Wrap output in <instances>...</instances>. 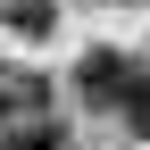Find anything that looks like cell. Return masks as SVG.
Returning a JSON list of instances; mask_svg holds the SVG:
<instances>
[{
    "instance_id": "cell-4",
    "label": "cell",
    "mask_w": 150,
    "mask_h": 150,
    "mask_svg": "<svg viewBox=\"0 0 150 150\" xmlns=\"http://www.w3.org/2000/svg\"><path fill=\"white\" fill-rule=\"evenodd\" d=\"M59 25V17H50V0H25V8H17V33H50Z\"/></svg>"
},
{
    "instance_id": "cell-6",
    "label": "cell",
    "mask_w": 150,
    "mask_h": 150,
    "mask_svg": "<svg viewBox=\"0 0 150 150\" xmlns=\"http://www.w3.org/2000/svg\"><path fill=\"white\" fill-rule=\"evenodd\" d=\"M108 8H134V0H108Z\"/></svg>"
},
{
    "instance_id": "cell-1",
    "label": "cell",
    "mask_w": 150,
    "mask_h": 150,
    "mask_svg": "<svg viewBox=\"0 0 150 150\" xmlns=\"http://www.w3.org/2000/svg\"><path fill=\"white\" fill-rule=\"evenodd\" d=\"M75 92H83L92 108H134L142 67L125 59V50H83V67H75Z\"/></svg>"
},
{
    "instance_id": "cell-3",
    "label": "cell",
    "mask_w": 150,
    "mask_h": 150,
    "mask_svg": "<svg viewBox=\"0 0 150 150\" xmlns=\"http://www.w3.org/2000/svg\"><path fill=\"white\" fill-rule=\"evenodd\" d=\"M0 150H67V134L50 117H33V125H8V134H0Z\"/></svg>"
},
{
    "instance_id": "cell-2",
    "label": "cell",
    "mask_w": 150,
    "mask_h": 150,
    "mask_svg": "<svg viewBox=\"0 0 150 150\" xmlns=\"http://www.w3.org/2000/svg\"><path fill=\"white\" fill-rule=\"evenodd\" d=\"M25 108H42V83H33L25 67H0V125H17Z\"/></svg>"
},
{
    "instance_id": "cell-5",
    "label": "cell",
    "mask_w": 150,
    "mask_h": 150,
    "mask_svg": "<svg viewBox=\"0 0 150 150\" xmlns=\"http://www.w3.org/2000/svg\"><path fill=\"white\" fill-rule=\"evenodd\" d=\"M125 125H134V134H150V75H142V92H134V108H125Z\"/></svg>"
}]
</instances>
